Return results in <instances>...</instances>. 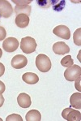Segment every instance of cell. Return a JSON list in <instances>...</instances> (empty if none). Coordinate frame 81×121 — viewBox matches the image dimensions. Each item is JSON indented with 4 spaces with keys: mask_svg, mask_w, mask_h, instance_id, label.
I'll return each instance as SVG.
<instances>
[{
    "mask_svg": "<svg viewBox=\"0 0 81 121\" xmlns=\"http://www.w3.org/2000/svg\"><path fill=\"white\" fill-rule=\"evenodd\" d=\"M73 64H74V61H73L71 55H67V56L62 58V60H61L62 66L65 67V68H69V67L72 66Z\"/></svg>",
    "mask_w": 81,
    "mask_h": 121,
    "instance_id": "obj_17",
    "label": "cell"
},
{
    "mask_svg": "<svg viewBox=\"0 0 81 121\" xmlns=\"http://www.w3.org/2000/svg\"><path fill=\"white\" fill-rule=\"evenodd\" d=\"M36 42L34 38L31 37H25L21 39L20 49L25 54H31L36 51Z\"/></svg>",
    "mask_w": 81,
    "mask_h": 121,
    "instance_id": "obj_2",
    "label": "cell"
},
{
    "mask_svg": "<svg viewBox=\"0 0 81 121\" xmlns=\"http://www.w3.org/2000/svg\"><path fill=\"white\" fill-rule=\"evenodd\" d=\"M13 13V7L7 0H0V15L4 18H9Z\"/></svg>",
    "mask_w": 81,
    "mask_h": 121,
    "instance_id": "obj_6",
    "label": "cell"
},
{
    "mask_svg": "<svg viewBox=\"0 0 81 121\" xmlns=\"http://www.w3.org/2000/svg\"><path fill=\"white\" fill-rule=\"evenodd\" d=\"M62 116L64 120L67 121H80L81 120V114L79 111L71 109L66 108L62 111Z\"/></svg>",
    "mask_w": 81,
    "mask_h": 121,
    "instance_id": "obj_4",
    "label": "cell"
},
{
    "mask_svg": "<svg viewBox=\"0 0 81 121\" xmlns=\"http://www.w3.org/2000/svg\"><path fill=\"white\" fill-rule=\"evenodd\" d=\"M28 64V59L24 55H16L14 56L12 59V68L15 69H21V68H24Z\"/></svg>",
    "mask_w": 81,
    "mask_h": 121,
    "instance_id": "obj_7",
    "label": "cell"
},
{
    "mask_svg": "<svg viewBox=\"0 0 81 121\" xmlns=\"http://www.w3.org/2000/svg\"><path fill=\"white\" fill-rule=\"evenodd\" d=\"M2 55H3V51H2V50H1V48H0V59H1V57H2Z\"/></svg>",
    "mask_w": 81,
    "mask_h": 121,
    "instance_id": "obj_27",
    "label": "cell"
},
{
    "mask_svg": "<svg viewBox=\"0 0 81 121\" xmlns=\"http://www.w3.org/2000/svg\"><path fill=\"white\" fill-rule=\"evenodd\" d=\"M81 29H76L75 30V32L74 33V34H73V40H74V42L75 45H77V46H80L81 45Z\"/></svg>",
    "mask_w": 81,
    "mask_h": 121,
    "instance_id": "obj_18",
    "label": "cell"
},
{
    "mask_svg": "<svg viewBox=\"0 0 81 121\" xmlns=\"http://www.w3.org/2000/svg\"><path fill=\"white\" fill-rule=\"evenodd\" d=\"M12 2L15 3L16 4V6H25V5H28L29 3L32 2V0H28V1H26V0H12Z\"/></svg>",
    "mask_w": 81,
    "mask_h": 121,
    "instance_id": "obj_21",
    "label": "cell"
},
{
    "mask_svg": "<svg viewBox=\"0 0 81 121\" xmlns=\"http://www.w3.org/2000/svg\"><path fill=\"white\" fill-rule=\"evenodd\" d=\"M5 89H6V86H5L4 83H3V81H0V94H3V92L5 91Z\"/></svg>",
    "mask_w": 81,
    "mask_h": 121,
    "instance_id": "obj_24",
    "label": "cell"
},
{
    "mask_svg": "<svg viewBox=\"0 0 81 121\" xmlns=\"http://www.w3.org/2000/svg\"><path fill=\"white\" fill-rule=\"evenodd\" d=\"M6 36H7L6 29H5L3 26H0V41L4 40Z\"/></svg>",
    "mask_w": 81,
    "mask_h": 121,
    "instance_id": "obj_22",
    "label": "cell"
},
{
    "mask_svg": "<svg viewBox=\"0 0 81 121\" xmlns=\"http://www.w3.org/2000/svg\"><path fill=\"white\" fill-rule=\"evenodd\" d=\"M22 79L25 83L28 85H34L39 81V77L33 72H26L22 76Z\"/></svg>",
    "mask_w": 81,
    "mask_h": 121,
    "instance_id": "obj_12",
    "label": "cell"
},
{
    "mask_svg": "<svg viewBox=\"0 0 81 121\" xmlns=\"http://www.w3.org/2000/svg\"><path fill=\"white\" fill-rule=\"evenodd\" d=\"M0 18H1V15H0Z\"/></svg>",
    "mask_w": 81,
    "mask_h": 121,
    "instance_id": "obj_29",
    "label": "cell"
},
{
    "mask_svg": "<svg viewBox=\"0 0 81 121\" xmlns=\"http://www.w3.org/2000/svg\"><path fill=\"white\" fill-rule=\"evenodd\" d=\"M71 106L75 108L80 110L81 109V94L80 93H75L71 95L70 98Z\"/></svg>",
    "mask_w": 81,
    "mask_h": 121,
    "instance_id": "obj_13",
    "label": "cell"
},
{
    "mask_svg": "<svg viewBox=\"0 0 81 121\" xmlns=\"http://www.w3.org/2000/svg\"><path fill=\"white\" fill-rule=\"evenodd\" d=\"M14 11L16 12V16L19 14H24L28 16H30L31 13V7L29 5H25V6H16L14 8Z\"/></svg>",
    "mask_w": 81,
    "mask_h": 121,
    "instance_id": "obj_15",
    "label": "cell"
},
{
    "mask_svg": "<svg viewBox=\"0 0 81 121\" xmlns=\"http://www.w3.org/2000/svg\"><path fill=\"white\" fill-rule=\"evenodd\" d=\"M25 120L26 121H40L41 115L37 110H31L25 115Z\"/></svg>",
    "mask_w": 81,
    "mask_h": 121,
    "instance_id": "obj_14",
    "label": "cell"
},
{
    "mask_svg": "<svg viewBox=\"0 0 81 121\" xmlns=\"http://www.w3.org/2000/svg\"><path fill=\"white\" fill-rule=\"evenodd\" d=\"M20 46V42L15 38H7L4 40L3 43V48L5 51L12 53L17 50Z\"/></svg>",
    "mask_w": 81,
    "mask_h": 121,
    "instance_id": "obj_5",
    "label": "cell"
},
{
    "mask_svg": "<svg viewBox=\"0 0 81 121\" xmlns=\"http://www.w3.org/2000/svg\"><path fill=\"white\" fill-rule=\"evenodd\" d=\"M36 3L41 8H49L51 6V0H37Z\"/></svg>",
    "mask_w": 81,
    "mask_h": 121,
    "instance_id": "obj_19",
    "label": "cell"
},
{
    "mask_svg": "<svg viewBox=\"0 0 81 121\" xmlns=\"http://www.w3.org/2000/svg\"><path fill=\"white\" fill-rule=\"evenodd\" d=\"M5 72V67L4 65H3L2 63H0V77H2V76L4 74Z\"/></svg>",
    "mask_w": 81,
    "mask_h": 121,
    "instance_id": "obj_25",
    "label": "cell"
},
{
    "mask_svg": "<svg viewBox=\"0 0 81 121\" xmlns=\"http://www.w3.org/2000/svg\"><path fill=\"white\" fill-rule=\"evenodd\" d=\"M66 4V2L64 0H54V1H51V5L53 6V8H54V11L56 12H61L62 9L64 8Z\"/></svg>",
    "mask_w": 81,
    "mask_h": 121,
    "instance_id": "obj_16",
    "label": "cell"
},
{
    "mask_svg": "<svg viewBox=\"0 0 81 121\" xmlns=\"http://www.w3.org/2000/svg\"><path fill=\"white\" fill-rule=\"evenodd\" d=\"M18 104L20 107L22 108H28L32 104L31 101V98L28 94H25V93H21L17 98Z\"/></svg>",
    "mask_w": 81,
    "mask_h": 121,
    "instance_id": "obj_10",
    "label": "cell"
},
{
    "mask_svg": "<svg viewBox=\"0 0 81 121\" xmlns=\"http://www.w3.org/2000/svg\"><path fill=\"white\" fill-rule=\"evenodd\" d=\"M22 117L20 115L17 114H12L7 117L6 121H22Z\"/></svg>",
    "mask_w": 81,
    "mask_h": 121,
    "instance_id": "obj_20",
    "label": "cell"
},
{
    "mask_svg": "<svg viewBox=\"0 0 81 121\" xmlns=\"http://www.w3.org/2000/svg\"><path fill=\"white\" fill-rule=\"evenodd\" d=\"M3 103H4V98L2 94H0V107H3Z\"/></svg>",
    "mask_w": 81,
    "mask_h": 121,
    "instance_id": "obj_26",
    "label": "cell"
},
{
    "mask_svg": "<svg viewBox=\"0 0 81 121\" xmlns=\"http://www.w3.org/2000/svg\"><path fill=\"white\" fill-rule=\"evenodd\" d=\"M65 79L68 81H74L81 77V68L78 65H74L67 68L64 72Z\"/></svg>",
    "mask_w": 81,
    "mask_h": 121,
    "instance_id": "obj_3",
    "label": "cell"
},
{
    "mask_svg": "<svg viewBox=\"0 0 81 121\" xmlns=\"http://www.w3.org/2000/svg\"><path fill=\"white\" fill-rule=\"evenodd\" d=\"M15 22H16V25L20 29L26 28L29 24V16L24 14H19L16 16Z\"/></svg>",
    "mask_w": 81,
    "mask_h": 121,
    "instance_id": "obj_11",
    "label": "cell"
},
{
    "mask_svg": "<svg viewBox=\"0 0 81 121\" xmlns=\"http://www.w3.org/2000/svg\"><path fill=\"white\" fill-rule=\"evenodd\" d=\"M53 33H54L56 36L59 37V38L62 39H66V40H68V39H70V38H71L70 29L65 25L56 26L54 29V30H53Z\"/></svg>",
    "mask_w": 81,
    "mask_h": 121,
    "instance_id": "obj_8",
    "label": "cell"
},
{
    "mask_svg": "<svg viewBox=\"0 0 81 121\" xmlns=\"http://www.w3.org/2000/svg\"><path fill=\"white\" fill-rule=\"evenodd\" d=\"M75 89H76L79 92H80V90H81V88H80V77L78 78L77 80H75Z\"/></svg>",
    "mask_w": 81,
    "mask_h": 121,
    "instance_id": "obj_23",
    "label": "cell"
},
{
    "mask_svg": "<svg viewBox=\"0 0 81 121\" xmlns=\"http://www.w3.org/2000/svg\"><path fill=\"white\" fill-rule=\"evenodd\" d=\"M0 120H2V119H1V118H0Z\"/></svg>",
    "mask_w": 81,
    "mask_h": 121,
    "instance_id": "obj_28",
    "label": "cell"
},
{
    "mask_svg": "<svg viewBox=\"0 0 81 121\" xmlns=\"http://www.w3.org/2000/svg\"><path fill=\"white\" fill-rule=\"evenodd\" d=\"M53 51L56 55H66L69 53L70 48L65 42H58L53 45Z\"/></svg>",
    "mask_w": 81,
    "mask_h": 121,
    "instance_id": "obj_9",
    "label": "cell"
},
{
    "mask_svg": "<svg viewBox=\"0 0 81 121\" xmlns=\"http://www.w3.org/2000/svg\"><path fill=\"white\" fill-rule=\"evenodd\" d=\"M36 66L41 72H47L51 68V61L47 55L40 54L36 58Z\"/></svg>",
    "mask_w": 81,
    "mask_h": 121,
    "instance_id": "obj_1",
    "label": "cell"
}]
</instances>
